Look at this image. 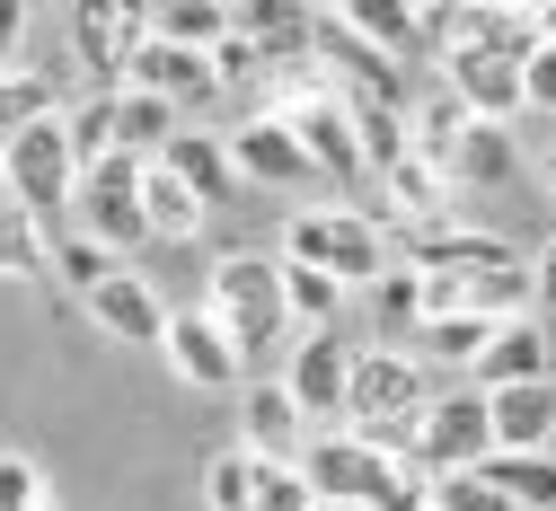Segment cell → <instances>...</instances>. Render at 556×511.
Here are the masks:
<instances>
[{
  "instance_id": "6da1fadb",
  "label": "cell",
  "mask_w": 556,
  "mask_h": 511,
  "mask_svg": "<svg viewBox=\"0 0 556 511\" xmlns=\"http://www.w3.org/2000/svg\"><path fill=\"white\" fill-rule=\"evenodd\" d=\"M203 318H213L239 353V371L274 361L292 344V318H283V256H256V247H230L213 273H203Z\"/></svg>"
},
{
  "instance_id": "7a4b0ae2",
  "label": "cell",
  "mask_w": 556,
  "mask_h": 511,
  "mask_svg": "<svg viewBox=\"0 0 556 511\" xmlns=\"http://www.w3.org/2000/svg\"><path fill=\"white\" fill-rule=\"evenodd\" d=\"M283 265L327 273L336 291H371V282L397 265V247L363 221L354 203H309V212H292V230H283Z\"/></svg>"
},
{
  "instance_id": "3957f363",
  "label": "cell",
  "mask_w": 556,
  "mask_h": 511,
  "mask_svg": "<svg viewBox=\"0 0 556 511\" xmlns=\"http://www.w3.org/2000/svg\"><path fill=\"white\" fill-rule=\"evenodd\" d=\"M425 397H433L425 361L397 353V344H371V353H354V380H344V423H354L363 442H389L397 450V432L425 414Z\"/></svg>"
},
{
  "instance_id": "277c9868",
  "label": "cell",
  "mask_w": 556,
  "mask_h": 511,
  "mask_svg": "<svg viewBox=\"0 0 556 511\" xmlns=\"http://www.w3.org/2000/svg\"><path fill=\"white\" fill-rule=\"evenodd\" d=\"M301 485L318 502H354V511H380L397 485H406V459L389 442H363V432H309L301 450Z\"/></svg>"
},
{
  "instance_id": "5b68a950",
  "label": "cell",
  "mask_w": 556,
  "mask_h": 511,
  "mask_svg": "<svg viewBox=\"0 0 556 511\" xmlns=\"http://www.w3.org/2000/svg\"><path fill=\"white\" fill-rule=\"evenodd\" d=\"M72 186H80V159H72V141H62V115L27 124L10 151H0V194H10L36 230H62V212H72Z\"/></svg>"
},
{
  "instance_id": "8992f818",
  "label": "cell",
  "mask_w": 556,
  "mask_h": 511,
  "mask_svg": "<svg viewBox=\"0 0 556 511\" xmlns=\"http://www.w3.org/2000/svg\"><path fill=\"white\" fill-rule=\"evenodd\" d=\"M397 442H406L415 476H468V468L495 459V442H485V397H477V388H442V397H425V414H415Z\"/></svg>"
},
{
  "instance_id": "52a82bcc",
  "label": "cell",
  "mask_w": 556,
  "mask_h": 511,
  "mask_svg": "<svg viewBox=\"0 0 556 511\" xmlns=\"http://www.w3.org/2000/svg\"><path fill=\"white\" fill-rule=\"evenodd\" d=\"M72 230L98 239L115 265H124L132 247H151V230H142V159H98V168H80V186H72Z\"/></svg>"
},
{
  "instance_id": "ba28073f",
  "label": "cell",
  "mask_w": 556,
  "mask_h": 511,
  "mask_svg": "<svg viewBox=\"0 0 556 511\" xmlns=\"http://www.w3.org/2000/svg\"><path fill=\"white\" fill-rule=\"evenodd\" d=\"M283 132L301 141V159H309V177H336V186H371V168H363V141H354V106H344L336 89H292L283 106Z\"/></svg>"
},
{
  "instance_id": "9c48e42d",
  "label": "cell",
  "mask_w": 556,
  "mask_h": 511,
  "mask_svg": "<svg viewBox=\"0 0 556 511\" xmlns=\"http://www.w3.org/2000/svg\"><path fill=\"white\" fill-rule=\"evenodd\" d=\"M354 335H344V327H318V335H301L292 353H283V371H274V380H283V397L301 406V423H327V414H344V380H354Z\"/></svg>"
},
{
  "instance_id": "30bf717a",
  "label": "cell",
  "mask_w": 556,
  "mask_h": 511,
  "mask_svg": "<svg viewBox=\"0 0 556 511\" xmlns=\"http://www.w3.org/2000/svg\"><path fill=\"white\" fill-rule=\"evenodd\" d=\"M222 151H230V177L239 186H265V194H292V186H309V159H301V141L283 132V115H248V124H230L222 132Z\"/></svg>"
},
{
  "instance_id": "8fae6325",
  "label": "cell",
  "mask_w": 556,
  "mask_h": 511,
  "mask_svg": "<svg viewBox=\"0 0 556 511\" xmlns=\"http://www.w3.org/2000/svg\"><path fill=\"white\" fill-rule=\"evenodd\" d=\"M124 89H142V98H160V106H177V115H194V106H213V98H222L213 62H203V53H177V44H160V36L132 44Z\"/></svg>"
},
{
  "instance_id": "7c38bea8",
  "label": "cell",
  "mask_w": 556,
  "mask_h": 511,
  "mask_svg": "<svg viewBox=\"0 0 556 511\" xmlns=\"http://www.w3.org/2000/svg\"><path fill=\"white\" fill-rule=\"evenodd\" d=\"M151 36V10L142 0H115V10H72V44H80V71L98 80V98H115L124 89V62H132V44Z\"/></svg>"
},
{
  "instance_id": "4fadbf2b",
  "label": "cell",
  "mask_w": 556,
  "mask_h": 511,
  "mask_svg": "<svg viewBox=\"0 0 556 511\" xmlns=\"http://www.w3.org/2000/svg\"><path fill=\"white\" fill-rule=\"evenodd\" d=\"M239 450L265 459V468H301L309 423H301V406L283 397V380H248V388H239Z\"/></svg>"
},
{
  "instance_id": "5bb4252c",
  "label": "cell",
  "mask_w": 556,
  "mask_h": 511,
  "mask_svg": "<svg viewBox=\"0 0 556 511\" xmlns=\"http://www.w3.org/2000/svg\"><path fill=\"white\" fill-rule=\"evenodd\" d=\"M160 353H168V371L186 380V388H248V371H239V353H230V335L203 318V309H168V335H160Z\"/></svg>"
},
{
  "instance_id": "9a60e30c",
  "label": "cell",
  "mask_w": 556,
  "mask_h": 511,
  "mask_svg": "<svg viewBox=\"0 0 556 511\" xmlns=\"http://www.w3.org/2000/svg\"><path fill=\"white\" fill-rule=\"evenodd\" d=\"M477 371V397H495V388H530V380H556V335L539 318H513L485 335V353L468 361Z\"/></svg>"
},
{
  "instance_id": "2e32d148",
  "label": "cell",
  "mask_w": 556,
  "mask_h": 511,
  "mask_svg": "<svg viewBox=\"0 0 556 511\" xmlns=\"http://www.w3.org/2000/svg\"><path fill=\"white\" fill-rule=\"evenodd\" d=\"M89 318H98L115 344H160V335H168V301L151 291V273H132V265H115V273L89 291Z\"/></svg>"
},
{
  "instance_id": "e0dca14e",
  "label": "cell",
  "mask_w": 556,
  "mask_h": 511,
  "mask_svg": "<svg viewBox=\"0 0 556 511\" xmlns=\"http://www.w3.org/2000/svg\"><path fill=\"white\" fill-rule=\"evenodd\" d=\"M160 168L203 203V212H222L230 194H239V177H230V151H222V132H203V124H177L168 132V151H160Z\"/></svg>"
},
{
  "instance_id": "ac0fdd59",
  "label": "cell",
  "mask_w": 556,
  "mask_h": 511,
  "mask_svg": "<svg viewBox=\"0 0 556 511\" xmlns=\"http://www.w3.org/2000/svg\"><path fill=\"white\" fill-rule=\"evenodd\" d=\"M485 442H495V450H547L556 442V380L495 388V397H485Z\"/></svg>"
},
{
  "instance_id": "d6986e66",
  "label": "cell",
  "mask_w": 556,
  "mask_h": 511,
  "mask_svg": "<svg viewBox=\"0 0 556 511\" xmlns=\"http://www.w3.org/2000/svg\"><path fill=\"white\" fill-rule=\"evenodd\" d=\"M344 27H354L371 53H389L397 71L425 44H442V10H406V0H363V10H344Z\"/></svg>"
},
{
  "instance_id": "ffe728a7",
  "label": "cell",
  "mask_w": 556,
  "mask_h": 511,
  "mask_svg": "<svg viewBox=\"0 0 556 511\" xmlns=\"http://www.w3.org/2000/svg\"><path fill=\"white\" fill-rule=\"evenodd\" d=\"M513 159H521V151H513V124H468L459 151L442 159V186H451V194H485V186L513 177Z\"/></svg>"
},
{
  "instance_id": "44dd1931",
  "label": "cell",
  "mask_w": 556,
  "mask_h": 511,
  "mask_svg": "<svg viewBox=\"0 0 556 511\" xmlns=\"http://www.w3.org/2000/svg\"><path fill=\"white\" fill-rule=\"evenodd\" d=\"M106 115H115V159H142V168L168 151V132L186 124L177 106H160V98H142V89H115Z\"/></svg>"
},
{
  "instance_id": "7402d4cb",
  "label": "cell",
  "mask_w": 556,
  "mask_h": 511,
  "mask_svg": "<svg viewBox=\"0 0 556 511\" xmlns=\"http://www.w3.org/2000/svg\"><path fill=\"white\" fill-rule=\"evenodd\" d=\"M513 511H556V450H495L477 468Z\"/></svg>"
},
{
  "instance_id": "603a6c76",
  "label": "cell",
  "mask_w": 556,
  "mask_h": 511,
  "mask_svg": "<svg viewBox=\"0 0 556 511\" xmlns=\"http://www.w3.org/2000/svg\"><path fill=\"white\" fill-rule=\"evenodd\" d=\"M151 36L177 44V53H203V62H213L222 36H230V10H222V0H160V10H151Z\"/></svg>"
},
{
  "instance_id": "cb8c5ba5",
  "label": "cell",
  "mask_w": 556,
  "mask_h": 511,
  "mask_svg": "<svg viewBox=\"0 0 556 511\" xmlns=\"http://www.w3.org/2000/svg\"><path fill=\"white\" fill-rule=\"evenodd\" d=\"M45 115H62V80L53 71H0V151H10V141L27 132V124H45Z\"/></svg>"
},
{
  "instance_id": "d4e9b609",
  "label": "cell",
  "mask_w": 556,
  "mask_h": 511,
  "mask_svg": "<svg viewBox=\"0 0 556 511\" xmlns=\"http://www.w3.org/2000/svg\"><path fill=\"white\" fill-rule=\"evenodd\" d=\"M142 230H151V239H194V230H203V203H194L160 159L142 168Z\"/></svg>"
},
{
  "instance_id": "484cf974",
  "label": "cell",
  "mask_w": 556,
  "mask_h": 511,
  "mask_svg": "<svg viewBox=\"0 0 556 511\" xmlns=\"http://www.w3.org/2000/svg\"><path fill=\"white\" fill-rule=\"evenodd\" d=\"M45 273H53L62 291H80V301H89V291L115 273V256H106L98 239H80V230H45Z\"/></svg>"
},
{
  "instance_id": "4316f807",
  "label": "cell",
  "mask_w": 556,
  "mask_h": 511,
  "mask_svg": "<svg viewBox=\"0 0 556 511\" xmlns=\"http://www.w3.org/2000/svg\"><path fill=\"white\" fill-rule=\"evenodd\" d=\"M344 301H354V291H336L327 273H309V265H283V318H292L301 335L336 327V318H344Z\"/></svg>"
},
{
  "instance_id": "83f0119b",
  "label": "cell",
  "mask_w": 556,
  "mask_h": 511,
  "mask_svg": "<svg viewBox=\"0 0 556 511\" xmlns=\"http://www.w3.org/2000/svg\"><path fill=\"white\" fill-rule=\"evenodd\" d=\"M62 141H72V159H80V168L115 159V115H106V98H98V89H89L80 106H62Z\"/></svg>"
},
{
  "instance_id": "f1b7e54d",
  "label": "cell",
  "mask_w": 556,
  "mask_h": 511,
  "mask_svg": "<svg viewBox=\"0 0 556 511\" xmlns=\"http://www.w3.org/2000/svg\"><path fill=\"white\" fill-rule=\"evenodd\" d=\"M371 318L397 327V335H406V327H425V273H415V265H389V273L371 282Z\"/></svg>"
},
{
  "instance_id": "f546056e",
  "label": "cell",
  "mask_w": 556,
  "mask_h": 511,
  "mask_svg": "<svg viewBox=\"0 0 556 511\" xmlns=\"http://www.w3.org/2000/svg\"><path fill=\"white\" fill-rule=\"evenodd\" d=\"M0 273H18V282H36V273H45V230L27 221L10 194H0Z\"/></svg>"
},
{
  "instance_id": "4dcf8cb0",
  "label": "cell",
  "mask_w": 556,
  "mask_h": 511,
  "mask_svg": "<svg viewBox=\"0 0 556 511\" xmlns=\"http://www.w3.org/2000/svg\"><path fill=\"white\" fill-rule=\"evenodd\" d=\"M203 502L213 511H248L256 502V459L230 442V450H213V468H203Z\"/></svg>"
},
{
  "instance_id": "1f68e13d",
  "label": "cell",
  "mask_w": 556,
  "mask_h": 511,
  "mask_svg": "<svg viewBox=\"0 0 556 511\" xmlns=\"http://www.w3.org/2000/svg\"><path fill=\"white\" fill-rule=\"evenodd\" d=\"M0 511H53V485L27 450H0Z\"/></svg>"
},
{
  "instance_id": "d6a6232c",
  "label": "cell",
  "mask_w": 556,
  "mask_h": 511,
  "mask_svg": "<svg viewBox=\"0 0 556 511\" xmlns=\"http://www.w3.org/2000/svg\"><path fill=\"white\" fill-rule=\"evenodd\" d=\"M425 511H513V502L468 468V476H425Z\"/></svg>"
},
{
  "instance_id": "836d02e7",
  "label": "cell",
  "mask_w": 556,
  "mask_h": 511,
  "mask_svg": "<svg viewBox=\"0 0 556 511\" xmlns=\"http://www.w3.org/2000/svg\"><path fill=\"white\" fill-rule=\"evenodd\" d=\"M415 335H425V353H433V361H477L495 327H485V318H425Z\"/></svg>"
},
{
  "instance_id": "e575fe53",
  "label": "cell",
  "mask_w": 556,
  "mask_h": 511,
  "mask_svg": "<svg viewBox=\"0 0 556 511\" xmlns=\"http://www.w3.org/2000/svg\"><path fill=\"white\" fill-rule=\"evenodd\" d=\"M248 511H318V494L301 485V468H265L256 459V502Z\"/></svg>"
},
{
  "instance_id": "d590c367",
  "label": "cell",
  "mask_w": 556,
  "mask_h": 511,
  "mask_svg": "<svg viewBox=\"0 0 556 511\" xmlns=\"http://www.w3.org/2000/svg\"><path fill=\"white\" fill-rule=\"evenodd\" d=\"M521 115H556V44L521 53Z\"/></svg>"
},
{
  "instance_id": "8d00e7d4",
  "label": "cell",
  "mask_w": 556,
  "mask_h": 511,
  "mask_svg": "<svg viewBox=\"0 0 556 511\" xmlns=\"http://www.w3.org/2000/svg\"><path fill=\"white\" fill-rule=\"evenodd\" d=\"M530 318H539V327H556V239L530 256Z\"/></svg>"
},
{
  "instance_id": "74e56055",
  "label": "cell",
  "mask_w": 556,
  "mask_h": 511,
  "mask_svg": "<svg viewBox=\"0 0 556 511\" xmlns=\"http://www.w3.org/2000/svg\"><path fill=\"white\" fill-rule=\"evenodd\" d=\"M18 36H27V10L0 0V71H18Z\"/></svg>"
},
{
  "instance_id": "f35d334b",
  "label": "cell",
  "mask_w": 556,
  "mask_h": 511,
  "mask_svg": "<svg viewBox=\"0 0 556 511\" xmlns=\"http://www.w3.org/2000/svg\"><path fill=\"white\" fill-rule=\"evenodd\" d=\"M547 203H556V141H547Z\"/></svg>"
},
{
  "instance_id": "ab89813d",
  "label": "cell",
  "mask_w": 556,
  "mask_h": 511,
  "mask_svg": "<svg viewBox=\"0 0 556 511\" xmlns=\"http://www.w3.org/2000/svg\"><path fill=\"white\" fill-rule=\"evenodd\" d=\"M318 511H354V502H318Z\"/></svg>"
}]
</instances>
